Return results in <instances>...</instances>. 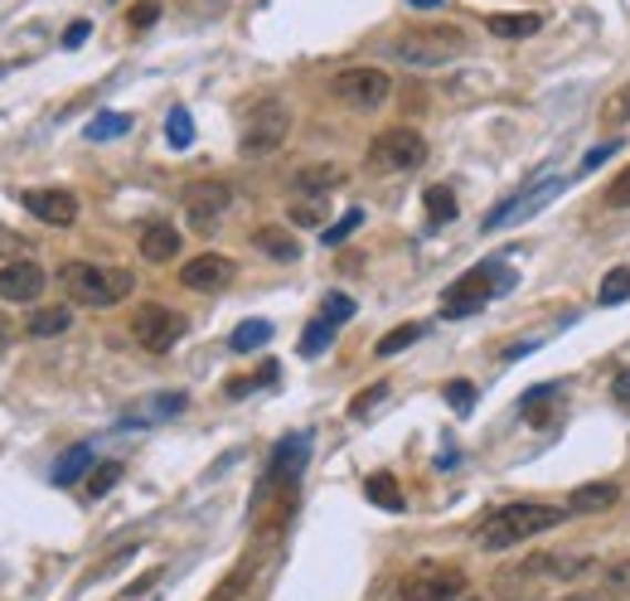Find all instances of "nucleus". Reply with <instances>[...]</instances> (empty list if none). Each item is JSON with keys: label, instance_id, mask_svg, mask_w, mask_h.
<instances>
[{"label": "nucleus", "instance_id": "79ce46f5", "mask_svg": "<svg viewBox=\"0 0 630 601\" xmlns=\"http://www.w3.org/2000/svg\"><path fill=\"white\" fill-rule=\"evenodd\" d=\"M616 146H621V141H607V146H597V151H587V160H582V175H587V170H597V165H601V160H607V156H616Z\"/></svg>", "mask_w": 630, "mask_h": 601}, {"label": "nucleus", "instance_id": "49530a36", "mask_svg": "<svg viewBox=\"0 0 630 601\" xmlns=\"http://www.w3.org/2000/svg\"><path fill=\"white\" fill-rule=\"evenodd\" d=\"M407 6H413V10H436L442 0H407Z\"/></svg>", "mask_w": 630, "mask_h": 601}, {"label": "nucleus", "instance_id": "ddd939ff", "mask_svg": "<svg viewBox=\"0 0 630 601\" xmlns=\"http://www.w3.org/2000/svg\"><path fill=\"white\" fill-rule=\"evenodd\" d=\"M234 258H224V252H199V258H189L179 267V281H185L189 291H224L228 281H234Z\"/></svg>", "mask_w": 630, "mask_h": 601}, {"label": "nucleus", "instance_id": "9d476101", "mask_svg": "<svg viewBox=\"0 0 630 601\" xmlns=\"http://www.w3.org/2000/svg\"><path fill=\"white\" fill-rule=\"evenodd\" d=\"M306 456H311V432H296V437H281L272 462H267V476H262V495L267 490H296L306 470Z\"/></svg>", "mask_w": 630, "mask_h": 601}, {"label": "nucleus", "instance_id": "2f4dec72", "mask_svg": "<svg viewBox=\"0 0 630 601\" xmlns=\"http://www.w3.org/2000/svg\"><path fill=\"white\" fill-rule=\"evenodd\" d=\"M117 480H122V462H102L93 476H87V495H93V500H102V495H107Z\"/></svg>", "mask_w": 630, "mask_h": 601}, {"label": "nucleus", "instance_id": "58836bf2", "mask_svg": "<svg viewBox=\"0 0 630 601\" xmlns=\"http://www.w3.org/2000/svg\"><path fill=\"white\" fill-rule=\"evenodd\" d=\"M607 587H611V592H630V558L611 562V568H607Z\"/></svg>", "mask_w": 630, "mask_h": 601}, {"label": "nucleus", "instance_id": "72a5a7b5", "mask_svg": "<svg viewBox=\"0 0 630 601\" xmlns=\"http://www.w3.org/2000/svg\"><path fill=\"white\" fill-rule=\"evenodd\" d=\"M359 224H364V209H350V214H344V219H340V224H330V228H326V234H320V242H326V248H340V242H344V238H350V234H354V228H359Z\"/></svg>", "mask_w": 630, "mask_h": 601}, {"label": "nucleus", "instance_id": "4be33fe9", "mask_svg": "<svg viewBox=\"0 0 630 601\" xmlns=\"http://www.w3.org/2000/svg\"><path fill=\"white\" fill-rule=\"evenodd\" d=\"M422 204H427V224H452L456 219V195L446 185H427L422 189Z\"/></svg>", "mask_w": 630, "mask_h": 601}, {"label": "nucleus", "instance_id": "6e6552de", "mask_svg": "<svg viewBox=\"0 0 630 601\" xmlns=\"http://www.w3.org/2000/svg\"><path fill=\"white\" fill-rule=\"evenodd\" d=\"M461 592H466V572L456 562H422L397 587L403 601H456Z\"/></svg>", "mask_w": 630, "mask_h": 601}, {"label": "nucleus", "instance_id": "dca6fc26", "mask_svg": "<svg viewBox=\"0 0 630 601\" xmlns=\"http://www.w3.org/2000/svg\"><path fill=\"white\" fill-rule=\"evenodd\" d=\"M179 228L175 224H151L146 234H141V258L146 262H171V258H179Z\"/></svg>", "mask_w": 630, "mask_h": 601}, {"label": "nucleus", "instance_id": "4468645a", "mask_svg": "<svg viewBox=\"0 0 630 601\" xmlns=\"http://www.w3.org/2000/svg\"><path fill=\"white\" fill-rule=\"evenodd\" d=\"M20 204L40 224H54V228H69L73 219H79V199H73L69 189H24Z\"/></svg>", "mask_w": 630, "mask_h": 601}, {"label": "nucleus", "instance_id": "a211bd4d", "mask_svg": "<svg viewBox=\"0 0 630 601\" xmlns=\"http://www.w3.org/2000/svg\"><path fill=\"white\" fill-rule=\"evenodd\" d=\"M485 30L495 34V40H529V34L544 30V15H485Z\"/></svg>", "mask_w": 630, "mask_h": 601}, {"label": "nucleus", "instance_id": "de8ad7c7", "mask_svg": "<svg viewBox=\"0 0 630 601\" xmlns=\"http://www.w3.org/2000/svg\"><path fill=\"white\" fill-rule=\"evenodd\" d=\"M0 73H6V63H0Z\"/></svg>", "mask_w": 630, "mask_h": 601}, {"label": "nucleus", "instance_id": "393cba45", "mask_svg": "<svg viewBox=\"0 0 630 601\" xmlns=\"http://www.w3.org/2000/svg\"><path fill=\"white\" fill-rule=\"evenodd\" d=\"M267 340H272V325H267V321H242V325L234 330V340H228V350L248 354V350H262Z\"/></svg>", "mask_w": 630, "mask_h": 601}, {"label": "nucleus", "instance_id": "f704fd0d", "mask_svg": "<svg viewBox=\"0 0 630 601\" xmlns=\"http://www.w3.org/2000/svg\"><path fill=\"white\" fill-rule=\"evenodd\" d=\"M446 403H452L456 413L466 417L471 407H475V383H466V379H452V383H446Z\"/></svg>", "mask_w": 630, "mask_h": 601}, {"label": "nucleus", "instance_id": "e433bc0d", "mask_svg": "<svg viewBox=\"0 0 630 601\" xmlns=\"http://www.w3.org/2000/svg\"><path fill=\"white\" fill-rule=\"evenodd\" d=\"M607 204H611V209H630V165L607 185Z\"/></svg>", "mask_w": 630, "mask_h": 601}, {"label": "nucleus", "instance_id": "20e7f679", "mask_svg": "<svg viewBox=\"0 0 630 601\" xmlns=\"http://www.w3.org/2000/svg\"><path fill=\"white\" fill-rule=\"evenodd\" d=\"M509 287H514L509 267H490V262L471 267L466 277H456L452 287L442 291V315H446V321H466V315H475L485 301L499 297V291H509Z\"/></svg>", "mask_w": 630, "mask_h": 601}, {"label": "nucleus", "instance_id": "b1692460", "mask_svg": "<svg viewBox=\"0 0 630 601\" xmlns=\"http://www.w3.org/2000/svg\"><path fill=\"white\" fill-rule=\"evenodd\" d=\"M335 330H340V325H330L326 315L306 325V335H301V354H306V360H316V354H326L330 344H335Z\"/></svg>", "mask_w": 630, "mask_h": 601}, {"label": "nucleus", "instance_id": "f8f14e48", "mask_svg": "<svg viewBox=\"0 0 630 601\" xmlns=\"http://www.w3.org/2000/svg\"><path fill=\"white\" fill-rule=\"evenodd\" d=\"M44 287H49V272L40 262H30V258H16V262H6L0 267V297L6 301H40L44 297Z\"/></svg>", "mask_w": 630, "mask_h": 601}, {"label": "nucleus", "instance_id": "7c9ffc66", "mask_svg": "<svg viewBox=\"0 0 630 601\" xmlns=\"http://www.w3.org/2000/svg\"><path fill=\"white\" fill-rule=\"evenodd\" d=\"M291 224H296V228L326 224V195H306L301 204H291Z\"/></svg>", "mask_w": 630, "mask_h": 601}, {"label": "nucleus", "instance_id": "473e14b6", "mask_svg": "<svg viewBox=\"0 0 630 601\" xmlns=\"http://www.w3.org/2000/svg\"><path fill=\"white\" fill-rule=\"evenodd\" d=\"M320 315H326L330 325H344L354 315V297H344V291H330L326 301H320Z\"/></svg>", "mask_w": 630, "mask_h": 601}, {"label": "nucleus", "instance_id": "39448f33", "mask_svg": "<svg viewBox=\"0 0 630 601\" xmlns=\"http://www.w3.org/2000/svg\"><path fill=\"white\" fill-rule=\"evenodd\" d=\"M287 132H291V112H287V102L267 97V102H257V107L248 112V126H242L238 151H242L248 160H262V156H272L281 141H287Z\"/></svg>", "mask_w": 630, "mask_h": 601}, {"label": "nucleus", "instance_id": "9b49d317", "mask_svg": "<svg viewBox=\"0 0 630 601\" xmlns=\"http://www.w3.org/2000/svg\"><path fill=\"white\" fill-rule=\"evenodd\" d=\"M234 204V189H228L224 180H195L185 189V219L195 234H209V228L224 219V209Z\"/></svg>", "mask_w": 630, "mask_h": 601}, {"label": "nucleus", "instance_id": "c85d7f7f", "mask_svg": "<svg viewBox=\"0 0 630 601\" xmlns=\"http://www.w3.org/2000/svg\"><path fill=\"white\" fill-rule=\"evenodd\" d=\"M626 122H630V83H621L601 102V126H626Z\"/></svg>", "mask_w": 630, "mask_h": 601}, {"label": "nucleus", "instance_id": "7ed1b4c3", "mask_svg": "<svg viewBox=\"0 0 630 601\" xmlns=\"http://www.w3.org/2000/svg\"><path fill=\"white\" fill-rule=\"evenodd\" d=\"M389 49H393V59L407 63V69H442V63L466 54V34H461L456 24H422V30L397 34Z\"/></svg>", "mask_w": 630, "mask_h": 601}, {"label": "nucleus", "instance_id": "a19ab883", "mask_svg": "<svg viewBox=\"0 0 630 601\" xmlns=\"http://www.w3.org/2000/svg\"><path fill=\"white\" fill-rule=\"evenodd\" d=\"M156 20H161V6H156V0H146V6L132 10V24H136V30H146V24H156Z\"/></svg>", "mask_w": 630, "mask_h": 601}, {"label": "nucleus", "instance_id": "f3484780", "mask_svg": "<svg viewBox=\"0 0 630 601\" xmlns=\"http://www.w3.org/2000/svg\"><path fill=\"white\" fill-rule=\"evenodd\" d=\"M344 185V170L340 165H306V170H296L291 189L296 195H330V189Z\"/></svg>", "mask_w": 630, "mask_h": 601}, {"label": "nucleus", "instance_id": "a18cd8bd", "mask_svg": "<svg viewBox=\"0 0 630 601\" xmlns=\"http://www.w3.org/2000/svg\"><path fill=\"white\" fill-rule=\"evenodd\" d=\"M558 601H611V597H601V592H568V597H558Z\"/></svg>", "mask_w": 630, "mask_h": 601}, {"label": "nucleus", "instance_id": "bb28decb", "mask_svg": "<svg viewBox=\"0 0 630 601\" xmlns=\"http://www.w3.org/2000/svg\"><path fill=\"white\" fill-rule=\"evenodd\" d=\"M422 340V325H397V330H389L379 344H374V354L379 360H393V354H403L407 344H417Z\"/></svg>", "mask_w": 630, "mask_h": 601}, {"label": "nucleus", "instance_id": "a878e982", "mask_svg": "<svg viewBox=\"0 0 630 601\" xmlns=\"http://www.w3.org/2000/svg\"><path fill=\"white\" fill-rule=\"evenodd\" d=\"M132 132V117L126 112H102L97 122H87V141H117Z\"/></svg>", "mask_w": 630, "mask_h": 601}, {"label": "nucleus", "instance_id": "c9c22d12", "mask_svg": "<svg viewBox=\"0 0 630 601\" xmlns=\"http://www.w3.org/2000/svg\"><path fill=\"white\" fill-rule=\"evenodd\" d=\"M383 398H389V383H374V388H369V393H359V398L350 403V417H369V413H374V407H379Z\"/></svg>", "mask_w": 630, "mask_h": 601}, {"label": "nucleus", "instance_id": "412c9836", "mask_svg": "<svg viewBox=\"0 0 630 601\" xmlns=\"http://www.w3.org/2000/svg\"><path fill=\"white\" fill-rule=\"evenodd\" d=\"M87 466H93V446H87V442L69 446V452H63L59 462H54V485H73V480H79Z\"/></svg>", "mask_w": 630, "mask_h": 601}, {"label": "nucleus", "instance_id": "c03bdc74", "mask_svg": "<svg viewBox=\"0 0 630 601\" xmlns=\"http://www.w3.org/2000/svg\"><path fill=\"white\" fill-rule=\"evenodd\" d=\"M616 403L630 407V369H621V374H616Z\"/></svg>", "mask_w": 630, "mask_h": 601}, {"label": "nucleus", "instance_id": "423d86ee", "mask_svg": "<svg viewBox=\"0 0 630 601\" xmlns=\"http://www.w3.org/2000/svg\"><path fill=\"white\" fill-rule=\"evenodd\" d=\"M369 165L374 170H389V175H407V170H422L427 165V141L413 126H389V132L374 136L369 146Z\"/></svg>", "mask_w": 630, "mask_h": 601}, {"label": "nucleus", "instance_id": "c756f323", "mask_svg": "<svg viewBox=\"0 0 630 601\" xmlns=\"http://www.w3.org/2000/svg\"><path fill=\"white\" fill-rule=\"evenodd\" d=\"M630 301V267H611L607 281H601V305H621Z\"/></svg>", "mask_w": 630, "mask_h": 601}, {"label": "nucleus", "instance_id": "2eb2a0df", "mask_svg": "<svg viewBox=\"0 0 630 601\" xmlns=\"http://www.w3.org/2000/svg\"><path fill=\"white\" fill-rule=\"evenodd\" d=\"M616 500H621V485L591 480V485H577L568 495V515H601V509H611Z\"/></svg>", "mask_w": 630, "mask_h": 601}, {"label": "nucleus", "instance_id": "cd10ccee", "mask_svg": "<svg viewBox=\"0 0 630 601\" xmlns=\"http://www.w3.org/2000/svg\"><path fill=\"white\" fill-rule=\"evenodd\" d=\"M165 141H171L175 151L195 146V122H189V112H185V107H175L171 117H165Z\"/></svg>", "mask_w": 630, "mask_h": 601}, {"label": "nucleus", "instance_id": "4c0bfd02", "mask_svg": "<svg viewBox=\"0 0 630 601\" xmlns=\"http://www.w3.org/2000/svg\"><path fill=\"white\" fill-rule=\"evenodd\" d=\"M248 578H252V568H238L234 578H228L224 587H218V592H214L209 601H234V597H242V587H248Z\"/></svg>", "mask_w": 630, "mask_h": 601}, {"label": "nucleus", "instance_id": "5701e85b", "mask_svg": "<svg viewBox=\"0 0 630 601\" xmlns=\"http://www.w3.org/2000/svg\"><path fill=\"white\" fill-rule=\"evenodd\" d=\"M364 490H369V500H374L379 509H389V515H397V509H403V490H397V480L389 476V470L369 476V480H364Z\"/></svg>", "mask_w": 630, "mask_h": 601}, {"label": "nucleus", "instance_id": "37998d69", "mask_svg": "<svg viewBox=\"0 0 630 601\" xmlns=\"http://www.w3.org/2000/svg\"><path fill=\"white\" fill-rule=\"evenodd\" d=\"M24 248H30V242H24V238H10V228H0V252H6V258H10V252H24Z\"/></svg>", "mask_w": 630, "mask_h": 601}, {"label": "nucleus", "instance_id": "ea45409f", "mask_svg": "<svg viewBox=\"0 0 630 601\" xmlns=\"http://www.w3.org/2000/svg\"><path fill=\"white\" fill-rule=\"evenodd\" d=\"M87 34H93V24H87V20H73L69 30H63V49H83Z\"/></svg>", "mask_w": 630, "mask_h": 601}, {"label": "nucleus", "instance_id": "1a4fd4ad", "mask_svg": "<svg viewBox=\"0 0 630 601\" xmlns=\"http://www.w3.org/2000/svg\"><path fill=\"white\" fill-rule=\"evenodd\" d=\"M179 335H185V315L171 311V305H161V301H146L132 315V340L141 344V350H151V354H165Z\"/></svg>", "mask_w": 630, "mask_h": 601}, {"label": "nucleus", "instance_id": "6ab92c4d", "mask_svg": "<svg viewBox=\"0 0 630 601\" xmlns=\"http://www.w3.org/2000/svg\"><path fill=\"white\" fill-rule=\"evenodd\" d=\"M252 242L267 252V258H277V262H296V258H301V242H296L287 228L267 224V228H257V234H252Z\"/></svg>", "mask_w": 630, "mask_h": 601}, {"label": "nucleus", "instance_id": "f03ea898", "mask_svg": "<svg viewBox=\"0 0 630 601\" xmlns=\"http://www.w3.org/2000/svg\"><path fill=\"white\" fill-rule=\"evenodd\" d=\"M59 281L79 305H117L136 287V277L126 267H93V262H69L59 272Z\"/></svg>", "mask_w": 630, "mask_h": 601}, {"label": "nucleus", "instance_id": "aec40b11", "mask_svg": "<svg viewBox=\"0 0 630 601\" xmlns=\"http://www.w3.org/2000/svg\"><path fill=\"white\" fill-rule=\"evenodd\" d=\"M69 325H73V311H63V305H40V311H30V335L34 340H54Z\"/></svg>", "mask_w": 630, "mask_h": 601}, {"label": "nucleus", "instance_id": "f257e3e1", "mask_svg": "<svg viewBox=\"0 0 630 601\" xmlns=\"http://www.w3.org/2000/svg\"><path fill=\"white\" fill-rule=\"evenodd\" d=\"M562 519H568V509H552V505H538V500H514V505H499L490 519H481L475 543H481L485 553H499V548L529 543L538 533L558 529Z\"/></svg>", "mask_w": 630, "mask_h": 601}, {"label": "nucleus", "instance_id": "0eeeda50", "mask_svg": "<svg viewBox=\"0 0 630 601\" xmlns=\"http://www.w3.org/2000/svg\"><path fill=\"white\" fill-rule=\"evenodd\" d=\"M330 93H335L344 107H354V112H374V107L389 102L393 79L383 69H374V63H359V69H340L335 79H330Z\"/></svg>", "mask_w": 630, "mask_h": 601}]
</instances>
